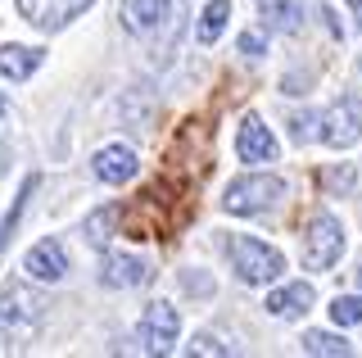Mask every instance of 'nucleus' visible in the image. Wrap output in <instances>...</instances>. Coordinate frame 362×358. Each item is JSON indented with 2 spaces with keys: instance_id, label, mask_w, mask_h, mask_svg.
<instances>
[{
  "instance_id": "nucleus-22",
  "label": "nucleus",
  "mask_w": 362,
  "mask_h": 358,
  "mask_svg": "<svg viewBox=\"0 0 362 358\" xmlns=\"http://www.w3.org/2000/svg\"><path fill=\"white\" fill-rule=\"evenodd\" d=\"M326 186H331V191H349V186H354V168H349V163L326 168Z\"/></svg>"
},
{
  "instance_id": "nucleus-5",
  "label": "nucleus",
  "mask_w": 362,
  "mask_h": 358,
  "mask_svg": "<svg viewBox=\"0 0 362 358\" xmlns=\"http://www.w3.org/2000/svg\"><path fill=\"white\" fill-rule=\"evenodd\" d=\"M358 137H362V96L349 91L322 114V141L331 145V150H349Z\"/></svg>"
},
{
  "instance_id": "nucleus-21",
  "label": "nucleus",
  "mask_w": 362,
  "mask_h": 358,
  "mask_svg": "<svg viewBox=\"0 0 362 358\" xmlns=\"http://www.w3.org/2000/svg\"><path fill=\"white\" fill-rule=\"evenodd\" d=\"M186 354H204V358H226L231 350H226V345H218V340H213V335H190Z\"/></svg>"
},
{
  "instance_id": "nucleus-15",
  "label": "nucleus",
  "mask_w": 362,
  "mask_h": 358,
  "mask_svg": "<svg viewBox=\"0 0 362 358\" xmlns=\"http://www.w3.org/2000/svg\"><path fill=\"white\" fill-rule=\"evenodd\" d=\"M303 354H317V358H349L354 345L344 335H331V331H303Z\"/></svg>"
},
{
  "instance_id": "nucleus-8",
  "label": "nucleus",
  "mask_w": 362,
  "mask_h": 358,
  "mask_svg": "<svg viewBox=\"0 0 362 358\" xmlns=\"http://www.w3.org/2000/svg\"><path fill=\"white\" fill-rule=\"evenodd\" d=\"M23 272L28 277H37V282H64L68 277V254H64V245L59 241H37L28 250V259H23Z\"/></svg>"
},
{
  "instance_id": "nucleus-20",
  "label": "nucleus",
  "mask_w": 362,
  "mask_h": 358,
  "mask_svg": "<svg viewBox=\"0 0 362 358\" xmlns=\"http://www.w3.org/2000/svg\"><path fill=\"white\" fill-rule=\"evenodd\" d=\"M90 5H95V0H68L64 9H54V14L41 18V28H64V23H73V18L82 14V9H90Z\"/></svg>"
},
{
  "instance_id": "nucleus-19",
  "label": "nucleus",
  "mask_w": 362,
  "mask_h": 358,
  "mask_svg": "<svg viewBox=\"0 0 362 358\" xmlns=\"http://www.w3.org/2000/svg\"><path fill=\"white\" fill-rule=\"evenodd\" d=\"M258 5H263L267 18H276L281 32H299V9H294L290 0H258Z\"/></svg>"
},
{
  "instance_id": "nucleus-12",
  "label": "nucleus",
  "mask_w": 362,
  "mask_h": 358,
  "mask_svg": "<svg viewBox=\"0 0 362 358\" xmlns=\"http://www.w3.org/2000/svg\"><path fill=\"white\" fill-rule=\"evenodd\" d=\"M168 18V0H122V28L145 37Z\"/></svg>"
},
{
  "instance_id": "nucleus-4",
  "label": "nucleus",
  "mask_w": 362,
  "mask_h": 358,
  "mask_svg": "<svg viewBox=\"0 0 362 358\" xmlns=\"http://www.w3.org/2000/svg\"><path fill=\"white\" fill-rule=\"evenodd\" d=\"M281 195H286V186H281L276 177L249 173V177H235V182L222 191V209L226 214H263V209H272Z\"/></svg>"
},
{
  "instance_id": "nucleus-6",
  "label": "nucleus",
  "mask_w": 362,
  "mask_h": 358,
  "mask_svg": "<svg viewBox=\"0 0 362 358\" xmlns=\"http://www.w3.org/2000/svg\"><path fill=\"white\" fill-rule=\"evenodd\" d=\"M177 335H181V318H177L173 304H150V308H145V318H141V340H145V350H150V354L173 350Z\"/></svg>"
},
{
  "instance_id": "nucleus-16",
  "label": "nucleus",
  "mask_w": 362,
  "mask_h": 358,
  "mask_svg": "<svg viewBox=\"0 0 362 358\" xmlns=\"http://www.w3.org/2000/svg\"><path fill=\"white\" fill-rule=\"evenodd\" d=\"M118 218H122V209H118V204H105V209H95V214L86 218V241L105 250V245H109V236H113V222H118Z\"/></svg>"
},
{
  "instance_id": "nucleus-27",
  "label": "nucleus",
  "mask_w": 362,
  "mask_h": 358,
  "mask_svg": "<svg viewBox=\"0 0 362 358\" xmlns=\"http://www.w3.org/2000/svg\"><path fill=\"white\" fill-rule=\"evenodd\" d=\"M0 109H5V100H0Z\"/></svg>"
},
{
  "instance_id": "nucleus-2",
  "label": "nucleus",
  "mask_w": 362,
  "mask_h": 358,
  "mask_svg": "<svg viewBox=\"0 0 362 358\" xmlns=\"http://www.w3.org/2000/svg\"><path fill=\"white\" fill-rule=\"evenodd\" d=\"M226 254H231V267L245 286H267L286 272V259H281L272 245L254 241V236H231L226 241Z\"/></svg>"
},
{
  "instance_id": "nucleus-24",
  "label": "nucleus",
  "mask_w": 362,
  "mask_h": 358,
  "mask_svg": "<svg viewBox=\"0 0 362 358\" xmlns=\"http://www.w3.org/2000/svg\"><path fill=\"white\" fill-rule=\"evenodd\" d=\"M181 286H186V290H190V295H195V290H199V295H209V290H213V286H209V277H199V272H195V267H190V272H186V277H181Z\"/></svg>"
},
{
  "instance_id": "nucleus-23",
  "label": "nucleus",
  "mask_w": 362,
  "mask_h": 358,
  "mask_svg": "<svg viewBox=\"0 0 362 358\" xmlns=\"http://www.w3.org/2000/svg\"><path fill=\"white\" fill-rule=\"evenodd\" d=\"M263 50H267V41L258 37V32H245V37H240V54H249V59H258Z\"/></svg>"
},
{
  "instance_id": "nucleus-18",
  "label": "nucleus",
  "mask_w": 362,
  "mask_h": 358,
  "mask_svg": "<svg viewBox=\"0 0 362 358\" xmlns=\"http://www.w3.org/2000/svg\"><path fill=\"white\" fill-rule=\"evenodd\" d=\"M32 191H37V177H23V191H18V200H14V204H9L5 222H0V250L9 245V236H14V227H18V218H23V200H28Z\"/></svg>"
},
{
  "instance_id": "nucleus-10",
  "label": "nucleus",
  "mask_w": 362,
  "mask_h": 358,
  "mask_svg": "<svg viewBox=\"0 0 362 358\" xmlns=\"http://www.w3.org/2000/svg\"><path fill=\"white\" fill-rule=\"evenodd\" d=\"M100 282H105V286H122V290L145 286V282H150V263L136 259V254H105V263H100Z\"/></svg>"
},
{
  "instance_id": "nucleus-25",
  "label": "nucleus",
  "mask_w": 362,
  "mask_h": 358,
  "mask_svg": "<svg viewBox=\"0 0 362 358\" xmlns=\"http://www.w3.org/2000/svg\"><path fill=\"white\" fill-rule=\"evenodd\" d=\"M349 9H354V18H358V28H362V0H344Z\"/></svg>"
},
{
  "instance_id": "nucleus-28",
  "label": "nucleus",
  "mask_w": 362,
  "mask_h": 358,
  "mask_svg": "<svg viewBox=\"0 0 362 358\" xmlns=\"http://www.w3.org/2000/svg\"><path fill=\"white\" fill-rule=\"evenodd\" d=\"M358 69H362V64H358Z\"/></svg>"
},
{
  "instance_id": "nucleus-11",
  "label": "nucleus",
  "mask_w": 362,
  "mask_h": 358,
  "mask_svg": "<svg viewBox=\"0 0 362 358\" xmlns=\"http://www.w3.org/2000/svg\"><path fill=\"white\" fill-rule=\"evenodd\" d=\"M313 286L308 282H294V286H281V290H272V295H267V313H272V318H299V313H308L313 308Z\"/></svg>"
},
{
  "instance_id": "nucleus-26",
  "label": "nucleus",
  "mask_w": 362,
  "mask_h": 358,
  "mask_svg": "<svg viewBox=\"0 0 362 358\" xmlns=\"http://www.w3.org/2000/svg\"><path fill=\"white\" fill-rule=\"evenodd\" d=\"M0 168H5V150H0Z\"/></svg>"
},
{
  "instance_id": "nucleus-14",
  "label": "nucleus",
  "mask_w": 362,
  "mask_h": 358,
  "mask_svg": "<svg viewBox=\"0 0 362 358\" xmlns=\"http://www.w3.org/2000/svg\"><path fill=\"white\" fill-rule=\"evenodd\" d=\"M226 18H231V0H209V5H204V14H199V28H195V37L204 41V46H213V41L222 37Z\"/></svg>"
},
{
  "instance_id": "nucleus-13",
  "label": "nucleus",
  "mask_w": 362,
  "mask_h": 358,
  "mask_svg": "<svg viewBox=\"0 0 362 358\" xmlns=\"http://www.w3.org/2000/svg\"><path fill=\"white\" fill-rule=\"evenodd\" d=\"M41 69V50L32 46H0V73L9 77V82H23V77H32Z\"/></svg>"
},
{
  "instance_id": "nucleus-7",
  "label": "nucleus",
  "mask_w": 362,
  "mask_h": 358,
  "mask_svg": "<svg viewBox=\"0 0 362 358\" xmlns=\"http://www.w3.org/2000/svg\"><path fill=\"white\" fill-rule=\"evenodd\" d=\"M235 154H240L245 163H272V159L281 154L276 137L267 132V122L258 118V114H249V118L240 122V137H235Z\"/></svg>"
},
{
  "instance_id": "nucleus-9",
  "label": "nucleus",
  "mask_w": 362,
  "mask_h": 358,
  "mask_svg": "<svg viewBox=\"0 0 362 358\" xmlns=\"http://www.w3.org/2000/svg\"><path fill=\"white\" fill-rule=\"evenodd\" d=\"M90 173L109 186H122V182L136 177V154L127 145H105V150H95V159H90Z\"/></svg>"
},
{
  "instance_id": "nucleus-17",
  "label": "nucleus",
  "mask_w": 362,
  "mask_h": 358,
  "mask_svg": "<svg viewBox=\"0 0 362 358\" xmlns=\"http://www.w3.org/2000/svg\"><path fill=\"white\" fill-rule=\"evenodd\" d=\"M326 313H331L335 327H358L362 322V295H335Z\"/></svg>"
},
{
  "instance_id": "nucleus-3",
  "label": "nucleus",
  "mask_w": 362,
  "mask_h": 358,
  "mask_svg": "<svg viewBox=\"0 0 362 358\" xmlns=\"http://www.w3.org/2000/svg\"><path fill=\"white\" fill-rule=\"evenodd\" d=\"M344 254V227H339L335 214H313L308 227H303V267L308 272H326V267L339 263Z\"/></svg>"
},
{
  "instance_id": "nucleus-1",
  "label": "nucleus",
  "mask_w": 362,
  "mask_h": 358,
  "mask_svg": "<svg viewBox=\"0 0 362 358\" xmlns=\"http://www.w3.org/2000/svg\"><path fill=\"white\" fill-rule=\"evenodd\" d=\"M45 322V299L32 286H5L0 290V335L14 345H28Z\"/></svg>"
}]
</instances>
